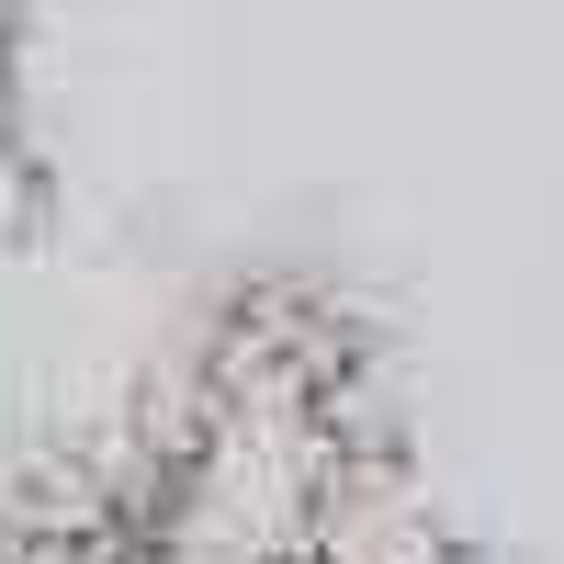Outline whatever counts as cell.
Returning a JSON list of instances; mask_svg holds the SVG:
<instances>
[{
	"mask_svg": "<svg viewBox=\"0 0 564 564\" xmlns=\"http://www.w3.org/2000/svg\"><path fill=\"white\" fill-rule=\"evenodd\" d=\"M395 486V417L372 327L271 271L181 350L124 463L135 564H361Z\"/></svg>",
	"mask_w": 564,
	"mask_h": 564,
	"instance_id": "1",
	"label": "cell"
},
{
	"mask_svg": "<svg viewBox=\"0 0 564 564\" xmlns=\"http://www.w3.org/2000/svg\"><path fill=\"white\" fill-rule=\"evenodd\" d=\"M23 215H34V193H23V124H12V23H0V226H23Z\"/></svg>",
	"mask_w": 564,
	"mask_h": 564,
	"instance_id": "2",
	"label": "cell"
},
{
	"mask_svg": "<svg viewBox=\"0 0 564 564\" xmlns=\"http://www.w3.org/2000/svg\"><path fill=\"white\" fill-rule=\"evenodd\" d=\"M395 564H497V553H475V542H452V531H430L417 553H395Z\"/></svg>",
	"mask_w": 564,
	"mask_h": 564,
	"instance_id": "3",
	"label": "cell"
}]
</instances>
